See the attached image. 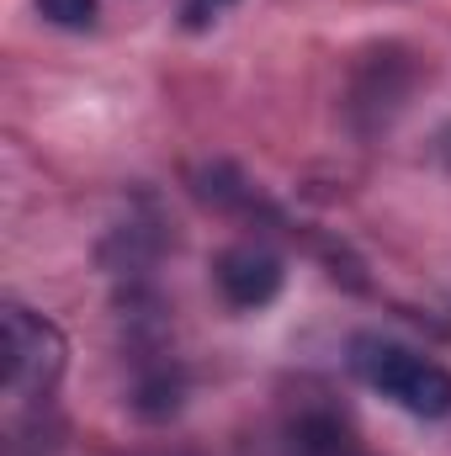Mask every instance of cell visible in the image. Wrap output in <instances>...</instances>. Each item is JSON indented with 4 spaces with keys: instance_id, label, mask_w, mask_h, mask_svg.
I'll return each mask as SVG.
<instances>
[{
    "instance_id": "cell-4",
    "label": "cell",
    "mask_w": 451,
    "mask_h": 456,
    "mask_svg": "<svg viewBox=\"0 0 451 456\" xmlns=\"http://www.w3.org/2000/svg\"><path fill=\"white\" fill-rule=\"evenodd\" d=\"M37 11H43L53 27H70V32L96 27V0H37Z\"/></svg>"
},
{
    "instance_id": "cell-5",
    "label": "cell",
    "mask_w": 451,
    "mask_h": 456,
    "mask_svg": "<svg viewBox=\"0 0 451 456\" xmlns=\"http://www.w3.org/2000/svg\"><path fill=\"white\" fill-rule=\"evenodd\" d=\"M218 5H228V0H197L192 11H218Z\"/></svg>"
},
{
    "instance_id": "cell-1",
    "label": "cell",
    "mask_w": 451,
    "mask_h": 456,
    "mask_svg": "<svg viewBox=\"0 0 451 456\" xmlns=\"http://www.w3.org/2000/svg\"><path fill=\"white\" fill-rule=\"evenodd\" d=\"M350 366L372 393H382L388 403H398L414 419L451 414V371L436 366L430 355L409 350V345L382 340V335H356L350 340Z\"/></svg>"
},
{
    "instance_id": "cell-3",
    "label": "cell",
    "mask_w": 451,
    "mask_h": 456,
    "mask_svg": "<svg viewBox=\"0 0 451 456\" xmlns=\"http://www.w3.org/2000/svg\"><path fill=\"white\" fill-rule=\"evenodd\" d=\"M218 287L234 308H266L282 292V260L260 244H234L218 255Z\"/></svg>"
},
{
    "instance_id": "cell-2",
    "label": "cell",
    "mask_w": 451,
    "mask_h": 456,
    "mask_svg": "<svg viewBox=\"0 0 451 456\" xmlns=\"http://www.w3.org/2000/svg\"><path fill=\"white\" fill-rule=\"evenodd\" d=\"M0 350H5L0 355V382H5V398H16V403L43 398L59 382V371H64L59 330L48 319L27 314L21 303H11L5 319H0Z\"/></svg>"
}]
</instances>
